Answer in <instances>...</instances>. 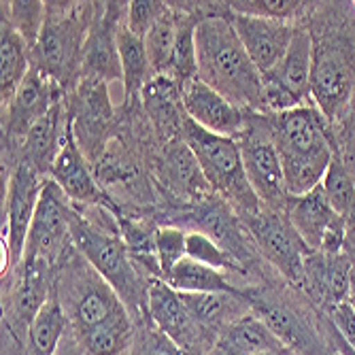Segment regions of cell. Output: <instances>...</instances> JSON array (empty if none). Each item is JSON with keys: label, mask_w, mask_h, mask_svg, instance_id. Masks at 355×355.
Instances as JSON below:
<instances>
[{"label": "cell", "mask_w": 355, "mask_h": 355, "mask_svg": "<svg viewBox=\"0 0 355 355\" xmlns=\"http://www.w3.org/2000/svg\"><path fill=\"white\" fill-rule=\"evenodd\" d=\"M198 79L247 113L266 111L264 79L228 17L211 15L196 26Z\"/></svg>", "instance_id": "obj_1"}, {"label": "cell", "mask_w": 355, "mask_h": 355, "mask_svg": "<svg viewBox=\"0 0 355 355\" xmlns=\"http://www.w3.org/2000/svg\"><path fill=\"white\" fill-rule=\"evenodd\" d=\"M270 130L283 164L285 189L289 198L311 193L324 181L336 157L330 139V121L313 103L270 113Z\"/></svg>", "instance_id": "obj_2"}, {"label": "cell", "mask_w": 355, "mask_h": 355, "mask_svg": "<svg viewBox=\"0 0 355 355\" xmlns=\"http://www.w3.org/2000/svg\"><path fill=\"white\" fill-rule=\"evenodd\" d=\"M71 241L75 249L85 257V262L98 272L121 298L130 313H147V289L141 279V270L128 251L121 236L103 230L81 217L75 211L71 225Z\"/></svg>", "instance_id": "obj_3"}, {"label": "cell", "mask_w": 355, "mask_h": 355, "mask_svg": "<svg viewBox=\"0 0 355 355\" xmlns=\"http://www.w3.org/2000/svg\"><path fill=\"white\" fill-rule=\"evenodd\" d=\"M181 139L187 143L191 153L196 155L213 191L221 193L225 200H230L243 217L255 215L264 209L262 200L255 196L245 175L241 145L236 139L213 135L198 123H193L187 115L183 119Z\"/></svg>", "instance_id": "obj_4"}, {"label": "cell", "mask_w": 355, "mask_h": 355, "mask_svg": "<svg viewBox=\"0 0 355 355\" xmlns=\"http://www.w3.org/2000/svg\"><path fill=\"white\" fill-rule=\"evenodd\" d=\"M89 21L83 5L58 3L47 5L45 26L37 45L30 49L32 69H37L55 83H64L83 62Z\"/></svg>", "instance_id": "obj_5"}, {"label": "cell", "mask_w": 355, "mask_h": 355, "mask_svg": "<svg viewBox=\"0 0 355 355\" xmlns=\"http://www.w3.org/2000/svg\"><path fill=\"white\" fill-rule=\"evenodd\" d=\"M241 145L245 175L266 209L279 211L287 205V189L283 164L272 139L268 115L247 113L243 135L236 139Z\"/></svg>", "instance_id": "obj_6"}, {"label": "cell", "mask_w": 355, "mask_h": 355, "mask_svg": "<svg viewBox=\"0 0 355 355\" xmlns=\"http://www.w3.org/2000/svg\"><path fill=\"white\" fill-rule=\"evenodd\" d=\"M243 221L260 247V253L283 275L289 285L306 294L304 260L311 249L302 243L287 215L264 207L260 213L243 217Z\"/></svg>", "instance_id": "obj_7"}, {"label": "cell", "mask_w": 355, "mask_h": 355, "mask_svg": "<svg viewBox=\"0 0 355 355\" xmlns=\"http://www.w3.org/2000/svg\"><path fill=\"white\" fill-rule=\"evenodd\" d=\"M313 51L315 41L311 32L296 28L287 53L277 67L262 75L264 79V98L266 111L283 113L304 105H311V73H313Z\"/></svg>", "instance_id": "obj_8"}, {"label": "cell", "mask_w": 355, "mask_h": 355, "mask_svg": "<svg viewBox=\"0 0 355 355\" xmlns=\"http://www.w3.org/2000/svg\"><path fill=\"white\" fill-rule=\"evenodd\" d=\"M353 89V62L351 51L336 37H326L315 43L311 98L328 121L338 119Z\"/></svg>", "instance_id": "obj_9"}, {"label": "cell", "mask_w": 355, "mask_h": 355, "mask_svg": "<svg viewBox=\"0 0 355 355\" xmlns=\"http://www.w3.org/2000/svg\"><path fill=\"white\" fill-rule=\"evenodd\" d=\"M73 217L75 209L69 196L55 185L53 179H47L26 236L21 262L41 260L51 264L53 260H58L64 251V245L71 239Z\"/></svg>", "instance_id": "obj_10"}, {"label": "cell", "mask_w": 355, "mask_h": 355, "mask_svg": "<svg viewBox=\"0 0 355 355\" xmlns=\"http://www.w3.org/2000/svg\"><path fill=\"white\" fill-rule=\"evenodd\" d=\"M45 175H41L35 166L21 162L15 166L13 175L7 183V219L3 228V251L7 249V262L3 264V272L15 264H21L26 236L30 230L32 217L37 213Z\"/></svg>", "instance_id": "obj_11"}, {"label": "cell", "mask_w": 355, "mask_h": 355, "mask_svg": "<svg viewBox=\"0 0 355 355\" xmlns=\"http://www.w3.org/2000/svg\"><path fill=\"white\" fill-rule=\"evenodd\" d=\"M287 219L311 251L345 253L347 223L330 207L321 187L298 198H287Z\"/></svg>", "instance_id": "obj_12"}, {"label": "cell", "mask_w": 355, "mask_h": 355, "mask_svg": "<svg viewBox=\"0 0 355 355\" xmlns=\"http://www.w3.org/2000/svg\"><path fill=\"white\" fill-rule=\"evenodd\" d=\"M228 19L234 26L236 35L262 75L270 73L287 53L292 39L296 35V26L283 19L251 17L228 11Z\"/></svg>", "instance_id": "obj_13"}, {"label": "cell", "mask_w": 355, "mask_h": 355, "mask_svg": "<svg viewBox=\"0 0 355 355\" xmlns=\"http://www.w3.org/2000/svg\"><path fill=\"white\" fill-rule=\"evenodd\" d=\"M181 103L185 115L213 135L239 139L245 130L247 111L232 105L200 79L181 85Z\"/></svg>", "instance_id": "obj_14"}, {"label": "cell", "mask_w": 355, "mask_h": 355, "mask_svg": "<svg viewBox=\"0 0 355 355\" xmlns=\"http://www.w3.org/2000/svg\"><path fill=\"white\" fill-rule=\"evenodd\" d=\"M147 321L159 332L171 336L181 347L196 353L205 328L196 324L177 289H173L166 281L155 279L147 289Z\"/></svg>", "instance_id": "obj_15"}, {"label": "cell", "mask_w": 355, "mask_h": 355, "mask_svg": "<svg viewBox=\"0 0 355 355\" xmlns=\"http://www.w3.org/2000/svg\"><path fill=\"white\" fill-rule=\"evenodd\" d=\"M58 83L32 69L24 83L17 87L15 96L9 101L7 107V119H5V130L7 137L15 139H26L30 128L35 125L41 117L49 113V109L60 103L58 101Z\"/></svg>", "instance_id": "obj_16"}, {"label": "cell", "mask_w": 355, "mask_h": 355, "mask_svg": "<svg viewBox=\"0 0 355 355\" xmlns=\"http://www.w3.org/2000/svg\"><path fill=\"white\" fill-rule=\"evenodd\" d=\"M353 268V262L345 253L311 251L304 260L306 294L328 309L347 302Z\"/></svg>", "instance_id": "obj_17"}, {"label": "cell", "mask_w": 355, "mask_h": 355, "mask_svg": "<svg viewBox=\"0 0 355 355\" xmlns=\"http://www.w3.org/2000/svg\"><path fill=\"white\" fill-rule=\"evenodd\" d=\"M51 179L55 185L67 193L71 202L79 205H109V198H105V193L101 191L98 183H96L85 157L75 141L73 135V123L69 137L64 141L53 168H51Z\"/></svg>", "instance_id": "obj_18"}, {"label": "cell", "mask_w": 355, "mask_h": 355, "mask_svg": "<svg viewBox=\"0 0 355 355\" xmlns=\"http://www.w3.org/2000/svg\"><path fill=\"white\" fill-rule=\"evenodd\" d=\"M255 315L270 328V332L283 343L287 351H298L302 355H324L315 332L306 326V321L287 304L272 298H249Z\"/></svg>", "instance_id": "obj_19"}, {"label": "cell", "mask_w": 355, "mask_h": 355, "mask_svg": "<svg viewBox=\"0 0 355 355\" xmlns=\"http://www.w3.org/2000/svg\"><path fill=\"white\" fill-rule=\"evenodd\" d=\"M60 345H71L73 355H125L135 347L130 311H121L105 324L89 330H67Z\"/></svg>", "instance_id": "obj_20"}, {"label": "cell", "mask_w": 355, "mask_h": 355, "mask_svg": "<svg viewBox=\"0 0 355 355\" xmlns=\"http://www.w3.org/2000/svg\"><path fill=\"white\" fill-rule=\"evenodd\" d=\"M117 3H109L107 15L89 30V37L83 51L81 67L85 75L94 81H111L121 79V64H119V51H117V28L121 21H117Z\"/></svg>", "instance_id": "obj_21"}, {"label": "cell", "mask_w": 355, "mask_h": 355, "mask_svg": "<svg viewBox=\"0 0 355 355\" xmlns=\"http://www.w3.org/2000/svg\"><path fill=\"white\" fill-rule=\"evenodd\" d=\"M71 123L64 119V109L55 103L45 117H41L35 125L30 128L21 143L24 162L35 166L41 175H51L55 157L69 137Z\"/></svg>", "instance_id": "obj_22"}, {"label": "cell", "mask_w": 355, "mask_h": 355, "mask_svg": "<svg viewBox=\"0 0 355 355\" xmlns=\"http://www.w3.org/2000/svg\"><path fill=\"white\" fill-rule=\"evenodd\" d=\"M219 355H260V353H287L283 343L255 313H249L230 324L217 340Z\"/></svg>", "instance_id": "obj_23"}, {"label": "cell", "mask_w": 355, "mask_h": 355, "mask_svg": "<svg viewBox=\"0 0 355 355\" xmlns=\"http://www.w3.org/2000/svg\"><path fill=\"white\" fill-rule=\"evenodd\" d=\"M162 173L166 181L191 200H209L213 187L207 181L196 155L191 153L183 139H175L162 153Z\"/></svg>", "instance_id": "obj_24"}, {"label": "cell", "mask_w": 355, "mask_h": 355, "mask_svg": "<svg viewBox=\"0 0 355 355\" xmlns=\"http://www.w3.org/2000/svg\"><path fill=\"white\" fill-rule=\"evenodd\" d=\"M30 71V47L3 15V24H0V98H3V107L9 105Z\"/></svg>", "instance_id": "obj_25"}, {"label": "cell", "mask_w": 355, "mask_h": 355, "mask_svg": "<svg viewBox=\"0 0 355 355\" xmlns=\"http://www.w3.org/2000/svg\"><path fill=\"white\" fill-rule=\"evenodd\" d=\"M181 298L198 326L221 332L236 319L249 315L247 309L251 306L245 294H181Z\"/></svg>", "instance_id": "obj_26"}, {"label": "cell", "mask_w": 355, "mask_h": 355, "mask_svg": "<svg viewBox=\"0 0 355 355\" xmlns=\"http://www.w3.org/2000/svg\"><path fill=\"white\" fill-rule=\"evenodd\" d=\"M187 221L196 225V232L211 236L217 245L234 255L239 262H243V257L249 253V247L245 245L243 234L239 232V221L228 211V207H223L221 202L205 200L202 207L191 209Z\"/></svg>", "instance_id": "obj_27"}, {"label": "cell", "mask_w": 355, "mask_h": 355, "mask_svg": "<svg viewBox=\"0 0 355 355\" xmlns=\"http://www.w3.org/2000/svg\"><path fill=\"white\" fill-rule=\"evenodd\" d=\"M67 330L69 315L64 311L53 285V294L28 326V355H55Z\"/></svg>", "instance_id": "obj_28"}, {"label": "cell", "mask_w": 355, "mask_h": 355, "mask_svg": "<svg viewBox=\"0 0 355 355\" xmlns=\"http://www.w3.org/2000/svg\"><path fill=\"white\" fill-rule=\"evenodd\" d=\"M162 281L181 294H243L221 270L196 260H181Z\"/></svg>", "instance_id": "obj_29"}, {"label": "cell", "mask_w": 355, "mask_h": 355, "mask_svg": "<svg viewBox=\"0 0 355 355\" xmlns=\"http://www.w3.org/2000/svg\"><path fill=\"white\" fill-rule=\"evenodd\" d=\"M117 51H119L121 81L125 87V96L132 98V96H137L145 89V85L151 81L149 73H153V71H151V64L147 58L145 41L141 37H137L123 21L117 28Z\"/></svg>", "instance_id": "obj_30"}, {"label": "cell", "mask_w": 355, "mask_h": 355, "mask_svg": "<svg viewBox=\"0 0 355 355\" xmlns=\"http://www.w3.org/2000/svg\"><path fill=\"white\" fill-rule=\"evenodd\" d=\"M49 262H21V281L15 294V315L28 328L47 298L53 294L49 287Z\"/></svg>", "instance_id": "obj_31"}, {"label": "cell", "mask_w": 355, "mask_h": 355, "mask_svg": "<svg viewBox=\"0 0 355 355\" xmlns=\"http://www.w3.org/2000/svg\"><path fill=\"white\" fill-rule=\"evenodd\" d=\"M177 32H179V19L175 17L171 9H166L164 15L159 17L143 37L147 58H149L151 71L155 73V77H171Z\"/></svg>", "instance_id": "obj_32"}, {"label": "cell", "mask_w": 355, "mask_h": 355, "mask_svg": "<svg viewBox=\"0 0 355 355\" xmlns=\"http://www.w3.org/2000/svg\"><path fill=\"white\" fill-rule=\"evenodd\" d=\"M321 191H324L326 200L330 207L347 221L351 215H355V183L353 177L349 175L347 166L343 164V159L336 155L332 159V164L321 181Z\"/></svg>", "instance_id": "obj_33"}, {"label": "cell", "mask_w": 355, "mask_h": 355, "mask_svg": "<svg viewBox=\"0 0 355 355\" xmlns=\"http://www.w3.org/2000/svg\"><path fill=\"white\" fill-rule=\"evenodd\" d=\"M196 26L198 21L183 19L179 21L177 43L173 51L171 79L179 85H185L198 79V51H196Z\"/></svg>", "instance_id": "obj_34"}, {"label": "cell", "mask_w": 355, "mask_h": 355, "mask_svg": "<svg viewBox=\"0 0 355 355\" xmlns=\"http://www.w3.org/2000/svg\"><path fill=\"white\" fill-rule=\"evenodd\" d=\"M185 253L189 260H196L200 264H207L217 270H243L241 262L234 255H230L221 245H217L211 236L191 230L185 239Z\"/></svg>", "instance_id": "obj_35"}, {"label": "cell", "mask_w": 355, "mask_h": 355, "mask_svg": "<svg viewBox=\"0 0 355 355\" xmlns=\"http://www.w3.org/2000/svg\"><path fill=\"white\" fill-rule=\"evenodd\" d=\"M3 15L11 21V26L24 37L28 47L37 45L41 30L45 26L47 5L45 3H3Z\"/></svg>", "instance_id": "obj_36"}, {"label": "cell", "mask_w": 355, "mask_h": 355, "mask_svg": "<svg viewBox=\"0 0 355 355\" xmlns=\"http://www.w3.org/2000/svg\"><path fill=\"white\" fill-rule=\"evenodd\" d=\"M185 239L187 232L177 225H157L155 234V260L159 268V279H164L181 260H185Z\"/></svg>", "instance_id": "obj_37"}, {"label": "cell", "mask_w": 355, "mask_h": 355, "mask_svg": "<svg viewBox=\"0 0 355 355\" xmlns=\"http://www.w3.org/2000/svg\"><path fill=\"white\" fill-rule=\"evenodd\" d=\"M304 7L306 3H298V0H236V3H228L230 13L283 21L296 17Z\"/></svg>", "instance_id": "obj_38"}, {"label": "cell", "mask_w": 355, "mask_h": 355, "mask_svg": "<svg viewBox=\"0 0 355 355\" xmlns=\"http://www.w3.org/2000/svg\"><path fill=\"white\" fill-rule=\"evenodd\" d=\"M132 355H196V353L181 347L171 336L159 332L155 326L147 324L141 336L135 340Z\"/></svg>", "instance_id": "obj_39"}, {"label": "cell", "mask_w": 355, "mask_h": 355, "mask_svg": "<svg viewBox=\"0 0 355 355\" xmlns=\"http://www.w3.org/2000/svg\"><path fill=\"white\" fill-rule=\"evenodd\" d=\"M168 5L164 3H155V0H135V3H128L125 9V26L130 28L137 37H145L149 28L164 15Z\"/></svg>", "instance_id": "obj_40"}, {"label": "cell", "mask_w": 355, "mask_h": 355, "mask_svg": "<svg viewBox=\"0 0 355 355\" xmlns=\"http://www.w3.org/2000/svg\"><path fill=\"white\" fill-rule=\"evenodd\" d=\"M330 313V326L336 332V336L347 347L340 355H355V311L349 302H340L328 309Z\"/></svg>", "instance_id": "obj_41"}, {"label": "cell", "mask_w": 355, "mask_h": 355, "mask_svg": "<svg viewBox=\"0 0 355 355\" xmlns=\"http://www.w3.org/2000/svg\"><path fill=\"white\" fill-rule=\"evenodd\" d=\"M347 302L351 304V309L355 311V268H353V275H351V289H349V298Z\"/></svg>", "instance_id": "obj_42"}, {"label": "cell", "mask_w": 355, "mask_h": 355, "mask_svg": "<svg viewBox=\"0 0 355 355\" xmlns=\"http://www.w3.org/2000/svg\"><path fill=\"white\" fill-rule=\"evenodd\" d=\"M260 355H287V353H260Z\"/></svg>", "instance_id": "obj_43"}, {"label": "cell", "mask_w": 355, "mask_h": 355, "mask_svg": "<svg viewBox=\"0 0 355 355\" xmlns=\"http://www.w3.org/2000/svg\"><path fill=\"white\" fill-rule=\"evenodd\" d=\"M353 7H355V3H353Z\"/></svg>", "instance_id": "obj_44"}]
</instances>
